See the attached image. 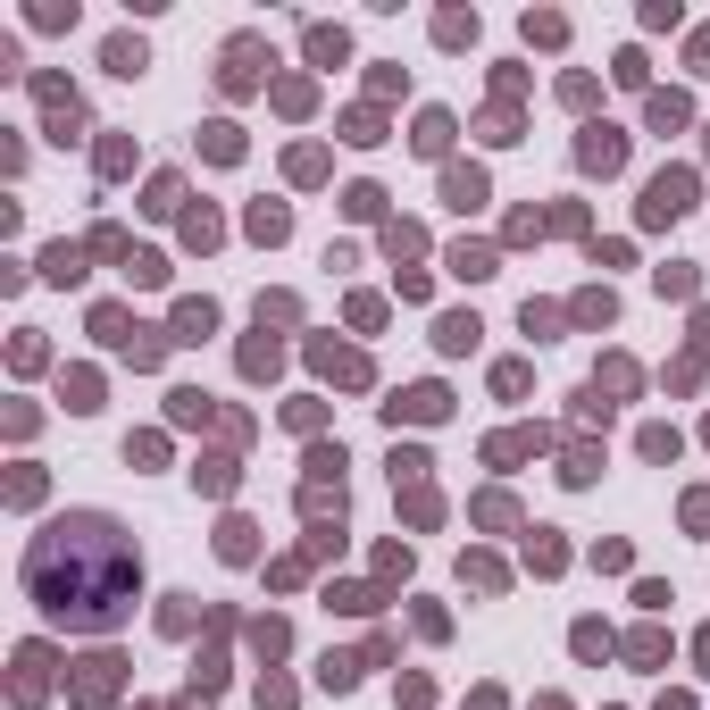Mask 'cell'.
I'll return each mask as SVG.
<instances>
[{"label": "cell", "mask_w": 710, "mask_h": 710, "mask_svg": "<svg viewBox=\"0 0 710 710\" xmlns=\"http://www.w3.org/2000/svg\"><path fill=\"white\" fill-rule=\"evenodd\" d=\"M26 594L42 619L59 627H84V635H109L134 619V594H142V560L117 518L101 510H67L51 518L34 543H26Z\"/></svg>", "instance_id": "obj_1"}, {"label": "cell", "mask_w": 710, "mask_h": 710, "mask_svg": "<svg viewBox=\"0 0 710 710\" xmlns=\"http://www.w3.org/2000/svg\"><path fill=\"white\" fill-rule=\"evenodd\" d=\"M117 685H126V660H117V652H92V660H76V685H67V694H76L84 710H109Z\"/></svg>", "instance_id": "obj_2"}, {"label": "cell", "mask_w": 710, "mask_h": 710, "mask_svg": "<svg viewBox=\"0 0 710 710\" xmlns=\"http://www.w3.org/2000/svg\"><path fill=\"white\" fill-rule=\"evenodd\" d=\"M685 209H694V176H685V168L652 176V193H644V226H669V218H685Z\"/></svg>", "instance_id": "obj_3"}, {"label": "cell", "mask_w": 710, "mask_h": 710, "mask_svg": "<svg viewBox=\"0 0 710 710\" xmlns=\"http://www.w3.org/2000/svg\"><path fill=\"white\" fill-rule=\"evenodd\" d=\"M577 159H585L594 176H619V168H627V134H619V126H585Z\"/></svg>", "instance_id": "obj_4"}, {"label": "cell", "mask_w": 710, "mask_h": 710, "mask_svg": "<svg viewBox=\"0 0 710 710\" xmlns=\"http://www.w3.org/2000/svg\"><path fill=\"white\" fill-rule=\"evenodd\" d=\"M42 694H51V652L26 644V652H17V710H34Z\"/></svg>", "instance_id": "obj_5"}, {"label": "cell", "mask_w": 710, "mask_h": 710, "mask_svg": "<svg viewBox=\"0 0 710 710\" xmlns=\"http://www.w3.org/2000/svg\"><path fill=\"white\" fill-rule=\"evenodd\" d=\"M443 410H452V393H443V385H410V393L393 401V418H418V426H435Z\"/></svg>", "instance_id": "obj_6"}, {"label": "cell", "mask_w": 710, "mask_h": 710, "mask_svg": "<svg viewBox=\"0 0 710 710\" xmlns=\"http://www.w3.org/2000/svg\"><path fill=\"white\" fill-rule=\"evenodd\" d=\"M310 360H318L326 376H335V385H368V360H360V351H335V343H310Z\"/></svg>", "instance_id": "obj_7"}, {"label": "cell", "mask_w": 710, "mask_h": 710, "mask_svg": "<svg viewBox=\"0 0 710 710\" xmlns=\"http://www.w3.org/2000/svg\"><path fill=\"white\" fill-rule=\"evenodd\" d=\"M218 84H226V92H251V84H259V42H234L226 67H218Z\"/></svg>", "instance_id": "obj_8"}, {"label": "cell", "mask_w": 710, "mask_h": 710, "mask_svg": "<svg viewBox=\"0 0 710 710\" xmlns=\"http://www.w3.org/2000/svg\"><path fill=\"white\" fill-rule=\"evenodd\" d=\"M251 234H259V243H284V234H293V209H284V201H259L251 209Z\"/></svg>", "instance_id": "obj_9"}, {"label": "cell", "mask_w": 710, "mask_h": 710, "mask_svg": "<svg viewBox=\"0 0 710 710\" xmlns=\"http://www.w3.org/2000/svg\"><path fill=\"white\" fill-rule=\"evenodd\" d=\"M101 59H109V76H142V67H151V51H142L134 34H117V42H109Z\"/></svg>", "instance_id": "obj_10"}, {"label": "cell", "mask_w": 710, "mask_h": 710, "mask_svg": "<svg viewBox=\"0 0 710 710\" xmlns=\"http://www.w3.org/2000/svg\"><path fill=\"white\" fill-rule=\"evenodd\" d=\"M42 276H51V284H76L84 276V251L76 243H51V251H42Z\"/></svg>", "instance_id": "obj_11"}, {"label": "cell", "mask_w": 710, "mask_h": 710, "mask_svg": "<svg viewBox=\"0 0 710 710\" xmlns=\"http://www.w3.org/2000/svg\"><path fill=\"white\" fill-rule=\"evenodd\" d=\"M685 117H694V109H685V92H652V134H677Z\"/></svg>", "instance_id": "obj_12"}, {"label": "cell", "mask_w": 710, "mask_h": 710, "mask_svg": "<svg viewBox=\"0 0 710 710\" xmlns=\"http://www.w3.org/2000/svg\"><path fill=\"white\" fill-rule=\"evenodd\" d=\"M209 326H218V310H209V301H184L176 310V343H201Z\"/></svg>", "instance_id": "obj_13"}, {"label": "cell", "mask_w": 710, "mask_h": 710, "mask_svg": "<svg viewBox=\"0 0 710 710\" xmlns=\"http://www.w3.org/2000/svg\"><path fill=\"white\" fill-rule=\"evenodd\" d=\"M443 193H452L460 209H477V201H485V176H477V168H452V176H443Z\"/></svg>", "instance_id": "obj_14"}, {"label": "cell", "mask_w": 710, "mask_h": 710, "mask_svg": "<svg viewBox=\"0 0 710 710\" xmlns=\"http://www.w3.org/2000/svg\"><path fill=\"white\" fill-rule=\"evenodd\" d=\"M243 376H276V343H268V326L243 343Z\"/></svg>", "instance_id": "obj_15"}, {"label": "cell", "mask_w": 710, "mask_h": 710, "mask_svg": "<svg viewBox=\"0 0 710 710\" xmlns=\"http://www.w3.org/2000/svg\"><path fill=\"white\" fill-rule=\"evenodd\" d=\"M477 335H485V326H477V318H443V326H435V343H443V351H468V343H477Z\"/></svg>", "instance_id": "obj_16"}, {"label": "cell", "mask_w": 710, "mask_h": 710, "mask_svg": "<svg viewBox=\"0 0 710 710\" xmlns=\"http://www.w3.org/2000/svg\"><path fill=\"white\" fill-rule=\"evenodd\" d=\"M67 410H101V376H84V368L67 376Z\"/></svg>", "instance_id": "obj_17"}, {"label": "cell", "mask_w": 710, "mask_h": 710, "mask_svg": "<svg viewBox=\"0 0 710 710\" xmlns=\"http://www.w3.org/2000/svg\"><path fill=\"white\" fill-rule=\"evenodd\" d=\"M443 142H452V117L426 109V117H418V151H443Z\"/></svg>", "instance_id": "obj_18"}, {"label": "cell", "mask_w": 710, "mask_h": 710, "mask_svg": "<svg viewBox=\"0 0 710 710\" xmlns=\"http://www.w3.org/2000/svg\"><path fill=\"white\" fill-rule=\"evenodd\" d=\"M126 276H134V284H168V259H159V251H134Z\"/></svg>", "instance_id": "obj_19"}, {"label": "cell", "mask_w": 710, "mask_h": 710, "mask_svg": "<svg viewBox=\"0 0 710 710\" xmlns=\"http://www.w3.org/2000/svg\"><path fill=\"white\" fill-rule=\"evenodd\" d=\"M452 276H493V251H477V243H460V251H452Z\"/></svg>", "instance_id": "obj_20"}, {"label": "cell", "mask_w": 710, "mask_h": 710, "mask_svg": "<svg viewBox=\"0 0 710 710\" xmlns=\"http://www.w3.org/2000/svg\"><path fill=\"white\" fill-rule=\"evenodd\" d=\"M343 209H351V218H376V209H385V193H376V184H351Z\"/></svg>", "instance_id": "obj_21"}, {"label": "cell", "mask_w": 710, "mask_h": 710, "mask_svg": "<svg viewBox=\"0 0 710 710\" xmlns=\"http://www.w3.org/2000/svg\"><path fill=\"white\" fill-rule=\"evenodd\" d=\"M644 460H677V426H644Z\"/></svg>", "instance_id": "obj_22"}, {"label": "cell", "mask_w": 710, "mask_h": 710, "mask_svg": "<svg viewBox=\"0 0 710 710\" xmlns=\"http://www.w3.org/2000/svg\"><path fill=\"white\" fill-rule=\"evenodd\" d=\"M218 552H226V560H251V527H243V518H226V535H218Z\"/></svg>", "instance_id": "obj_23"}, {"label": "cell", "mask_w": 710, "mask_h": 710, "mask_svg": "<svg viewBox=\"0 0 710 710\" xmlns=\"http://www.w3.org/2000/svg\"><path fill=\"white\" fill-rule=\"evenodd\" d=\"M310 59H318V67H335V59H343V34H335V26H318V34H310Z\"/></svg>", "instance_id": "obj_24"}, {"label": "cell", "mask_w": 710, "mask_h": 710, "mask_svg": "<svg viewBox=\"0 0 710 710\" xmlns=\"http://www.w3.org/2000/svg\"><path fill=\"white\" fill-rule=\"evenodd\" d=\"M568 318H585V326H610V293H577V310Z\"/></svg>", "instance_id": "obj_25"}, {"label": "cell", "mask_w": 710, "mask_h": 710, "mask_svg": "<svg viewBox=\"0 0 710 710\" xmlns=\"http://www.w3.org/2000/svg\"><path fill=\"white\" fill-rule=\"evenodd\" d=\"M193 485H209V493H226V485H234V460H201V468H193Z\"/></svg>", "instance_id": "obj_26"}, {"label": "cell", "mask_w": 710, "mask_h": 710, "mask_svg": "<svg viewBox=\"0 0 710 710\" xmlns=\"http://www.w3.org/2000/svg\"><path fill=\"white\" fill-rule=\"evenodd\" d=\"M184 243L209 251V243H218V218H209V209H193V218H184Z\"/></svg>", "instance_id": "obj_27"}, {"label": "cell", "mask_w": 710, "mask_h": 710, "mask_svg": "<svg viewBox=\"0 0 710 710\" xmlns=\"http://www.w3.org/2000/svg\"><path fill=\"white\" fill-rule=\"evenodd\" d=\"M209 159H243V134H234V126H209Z\"/></svg>", "instance_id": "obj_28"}, {"label": "cell", "mask_w": 710, "mask_h": 710, "mask_svg": "<svg viewBox=\"0 0 710 710\" xmlns=\"http://www.w3.org/2000/svg\"><path fill=\"white\" fill-rule=\"evenodd\" d=\"M343 142H385V134H376V109H351V126H343Z\"/></svg>", "instance_id": "obj_29"}, {"label": "cell", "mask_w": 710, "mask_h": 710, "mask_svg": "<svg viewBox=\"0 0 710 710\" xmlns=\"http://www.w3.org/2000/svg\"><path fill=\"white\" fill-rule=\"evenodd\" d=\"M251 644H259V652L276 660V652H284V619H259V627H251Z\"/></svg>", "instance_id": "obj_30"}, {"label": "cell", "mask_w": 710, "mask_h": 710, "mask_svg": "<svg viewBox=\"0 0 710 710\" xmlns=\"http://www.w3.org/2000/svg\"><path fill=\"white\" fill-rule=\"evenodd\" d=\"M694 67H702V76H710V34H694Z\"/></svg>", "instance_id": "obj_31"}, {"label": "cell", "mask_w": 710, "mask_h": 710, "mask_svg": "<svg viewBox=\"0 0 710 710\" xmlns=\"http://www.w3.org/2000/svg\"><path fill=\"white\" fill-rule=\"evenodd\" d=\"M694 652H702V677H710V627H702V635H694Z\"/></svg>", "instance_id": "obj_32"}]
</instances>
